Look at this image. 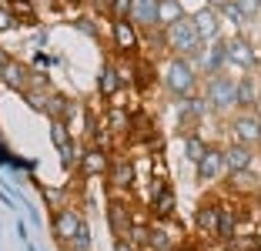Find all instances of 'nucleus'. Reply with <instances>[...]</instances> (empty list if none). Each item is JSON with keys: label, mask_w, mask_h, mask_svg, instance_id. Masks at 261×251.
Masks as SVG:
<instances>
[{"label": "nucleus", "mask_w": 261, "mask_h": 251, "mask_svg": "<svg viewBox=\"0 0 261 251\" xmlns=\"http://www.w3.org/2000/svg\"><path fill=\"white\" fill-rule=\"evenodd\" d=\"M258 91H261V81L254 74H238V107L234 111H258L261 104Z\"/></svg>", "instance_id": "17"}, {"label": "nucleus", "mask_w": 261, "mask_h": 251, "mask_svg": "<svg viewBox=\"0 0 261 251\" xmlns=\"http://www.w3.org/2000/svg\"><path fill=\"white\" fill-rule=\"evenodd\" d=\"M7 7L14 10V17H17V20H23V23H34V20H37L34 0H7Z\"/></svg>", "instance_id": "26"}, {"label": "nucleus", "mask_w": 261, "mask_h": 251, "mask_svg": "<svg viewBox=\"0 0 261 251\" xmlns=\"http://www.w3.org/2000/svg\"><path fill=\"white\" fill-rule=\"evenodd\" d=\"M17 17H14V10L7 7V4H0V34H10V31H17Z\"/></svg>", "instance_id": "29"}, {"label": "nucleus", "mask_w": 261, "mask_h": 251, "mask_svg": "<svg viewBox=\"0 0 261 251\" xmlns=\"http://www.w3.org/2000/svg\"><path fill=\"white\" fill-rule=\"evenodd\" d=\"M204 151H207V141H204V137H198V134H185V158L191 161V164H198Z\"/></svg>", "instance_id": "24"}, {"label": "nucleus", "mask_w": 261, "mask_h": 251, "mask_svg": "<svg viewBox=\"0 0 261 251\" xmlns=\"http://www.w3.org/2000/svg\"><path fill=\"white\" fill-rule=\"evenodd\" d=\"M185 17V7H181V0H164L161 10H158V34L164 31V27H171L174 20H181Z\"/></svg>", "instance_id": "23"}, {"label": "nucleus", "mask_w": 261, "mask_h": 251, "mask_svg": "<svg viewBox=\"0 0 261 251\" xmlns=\"http://www.w3.org/2000/svg\"><path fill=\"white\" fill-rule=\"evenodd\" d=\"M111 40H114V47L121 54L134 57L141 47V27L134 20H111Z\"/></svg>", "instance_id": "8"}, {"label": "nucleus", "mask_w": 261, "mask_h": 251, "mask_svg": "<svg viewBox=\"0 0 261 251\" xmlns=\"http://www.w3.org/2000/svg\"><path fill=\"white\" fill-rule=\"evenodd\" d=\"M124 91V81H121V70H117V64H104L97 74V94L100 97H114V94Z\"/></svg>", "instance_id": "21"}, {"label": "nucleus", "mask_w": 261, "mask_h": 251, "mask_svg": "<svg viewBox=\"0 0 261 251\" xmlns=\"http://www.w3.org/2000/svg\"><path fill=\"white\" fill-rule=\"evenodd\" d=\"M177 104V114H181V134H185V124H198V121H204L207 114H215L211 111V104H207V97H204V91H198V94H191V97H185V101H174Z\"/></svg>", "instance_id": "9"}, {"label": "nucleus", "mask_w": 261, "mask_h": 251, "mask_svg": "<svg viewBox=\"0 0 261 251\" xmlns=\"http://www.w3.org/2000/svg\"><path fill=\"white\" fill-rule=\"evenodd\" d=\"M198 87H201V74H198V67H194V61H188V57H171V61L164 64V91L174 101H185V97H191V94H198Z\"/></svg>", "instance_id": "2"}, {"label": "nucleus", "mask_w": 261, "mask_h": 251, "mask_svg": "<svg viewBox=\"0 0 261 251\" xmlns=\"http://www.w3.org/2000/svg\"><path fill=\"white\" fill-rule=\"evenodd\" d=\"M251 251H261V244H254V248H251Z\"/></svg>", "instance_id": "33"}, {"label": "nucleus", "mask_w": 261, "mask_h": 251, "mask_svg": "<svg viewBox=\"0 0 261 251\" xmlns=\"http://www.w3.org/2000/svg\"><path fill=\"white\" fill-rule=\"evenodd\" d=\"M108 17L111 20H130L134 17V0H108Z\"/></svg>", "instance_id": "27"}, {"label": "nucleus", "mask_w": 261, "mask_h": 251, "mask_svg": "<svg viewBox=\"0 0 261 251\" xmlns=\"http://www.w3.org/2000/svg\"><path fill=\"white\" fill-rule=\"evenodd\" d=\"M224 4H228V0H207L204 7H215V10H221V7H224Z\"/></svg>", "instance_id": "32"}, {"label": "nucleus", "mask_w": 261, "mask_h": 251, "mask_svg": "<svg viewBox=\"0 0 261 251\" xmlns=\"http://www.w3.org/2000/svg\"><path fill=\"white\" fill-rule=\"evenodd\" d=\"M108 221H111V231L114 238H127L130 235V224H134V214H130V205L121 198H114L108 205Z\"/></svg>", "instance_id": "16"}, {"label": "nucleus", "mask_w": 261, "mask_h": 251, "mask_svg": "<svg viewBox=\"0 0 261 251\" xmlns=\"http://www.w3.org/2000/svg\"><path fill=\"white\" fill-rule=\"evenodd\" d=\"M218 218H221V201H201L194 211V228L201 238H218Z\"/></svg>", "instance_id": "13"}, {"label": "nucleus", "mask_w": 261, "mask_h": 251, "mask_svg": "<svg viewBox=\"0 0 261 251\" xmlns=\"http://www.w3.org/2000/svg\"><path fill=\"white\" fill-rule=\"evenodd\" d=\"M104 128L111 131V134H130V131H134V114H130L127 107H114L111 104L108 111H104Z\"/></svg>", "instance_id": "20"}, {"label": "nucleus", "mask_w": 261, "mask_h": 251, "mask_svg": "<svg viewBox=\"0 0 261 251\" xmlns=\"http://www.w3.org/2000/svg\"><path fill=\"white\" fill-rule=\"evenodd\" d=\"M108 184L114 191H127L130 184H134V161H130V158H111Z\"/></svg>", "instance_id": "18"}, {"label": "nucleus", "mask_w": 261, "mask_h": 251, "mask_svg": "<svg viewBox=\"0 0 261 251\" xmlns=\"http://www.w3.org/2000/svg\"><path fill=\"white\" fill-rule=\"evenodd\" d=\"M221 174H224V154H221V147L207 144V151L201 154V161L194 164V178H198L201 184H211Z\"/></svg>", "instance_id": "10"}, {"label": "nucleus", "mask_w": 261, "mask_h": 251, "mask_svg": "<svg viewBox=\"0 0 261 251\" xmlns=\"http://www.w3.org/2000/svg\"><path fill=\"white\" fill-rule=\"evenodd\" d=\"M50 224H54V238H57V241H61V244H70L77 238V231L84 228L87 221H84V214L77 211V208H57Z\"/></svg>", "instance_id": "7"}, {"label": "nucleus", "mask_w": 261, "mask_h": 251, "mask_svg": "<svg viewBox=\"0 0 261 251\" xmlns=\"http://www.w3.org/2000/svg\"><path fill=\"white\" fill-rule=\"evenodd\" d=\"M218 14H221V20H231V23H248V17H245V10L238 7V4H234V0H228V4H224L221 10H218Z\"/></svg>", "instance_id": "28"}, {"label": "nucleus", "mask_w": 261, "mask_h": 251, "mask_svg": "<svg viewBox=\"0 0 261 251\" xmlns=\"http://www.w3.org/2000/svg\"><path fill=\"white\" fill-rule=\"evenodd\" d=\"M258 81H261V77H258ZM258 97H261V91H258ZM258 107H261V104H258Z\"/></svg>", "instance_id": "34"}, {"label": "nucleus", "mask_w": 261, "mask_h": 251, "mask_svg": "<svg viewBox=\"0 0 261 251\" xmlns=\"http://www.w3.org/2000/svg\"><path fill=\"white\" fill-rule=\"evenodd\" d=\"M191 20H194V31H198V37L204 40V44H211V40H218L221 37V14H218L215 7H201L198 14H191Z\"/></svg>", "instance_id": "14"}, {"label": "nucleus", "mask_w": 261, "mask_h": 251, "mask_svg": "<svg viewBox=\"0 0 261 251\" xmlns=\"http://www.w3.org/2000/svg\"><path fill=\"white\" fill-rule=\"evenodd\" d=\"M50 141H54L57 151H64V147L74 144V137H70V128L64 121H50Z\"/></svg>", "instance_id": "25"}, {"label": "nucleus", "mask_w": 261, "mask_h": 251, "mask_svg": "<svg viewBox=\"0 0 261 251\" xmlns=\"http://www.w3.org/2000/svg\"><path fill=\"white\" fill-rule=\"evenodd\" d=\"M228 131H231V141L258 147L261 144V114L258 111H238V114L228 121Z\"/></svg>", "instance_id": "5"}, {"label": "nucleus", "mask_w": 261, "mask_h": 251, "mask_svg": "<svg viewBox=\"0 0 261 251\" xmlns=\"http://www.w3.org/2000/svg\"><path fill=\"white\" fill-rule=\"evenodd\" d=\"M0 81L7 84L10 91L27 94V87H31V70L23 67L20 61H14V57H4V61H0Z\"/></svg>", "instance_id": "12"}, {"label": "nucleus", "mask_w": 261, "mask_h": 251, "mask_svg": "<svg viewBox=\"0 0 261 251\" xmlns=\"http://www.w3.org/2000/svg\"><path fill=\"white\" fill-rule=\"evenodd\" d=\"M234 238H238V211H234V205H224V201H221V218H218V241L234 244Z\"/></svg>", "instance_id": "22"}, {"label": "nucleus", "mask_w": 261, "mask_h": 251, "mask_svg": "<svg viewBox=\"0 0 261 251\" xmlns=\"http://www.w3.org/2000/svg\"><path fill=\"white\" fill-rule=\"evenodd\" d=\"M234 4H238V7L245 10V17H248V20H254V17L261 14V0H234Z\"/></svg>", "instance_id": "30"}, {"label": "nucleus", "mask_w": 261, "mask_h": 251, "mask_svg": "<svg viewBox=\"0 0 261 251\" xmlns=\"http://www.w3.org/2000/svg\"><path fill=\"white\" fill-rule=\"evenodd\" d=\"M221 154H224V174L251 171V164H254V147L238 144V141H231L228 147H221Z\"/></svg>", "instance_id": "11"}, {"label": "nucleus", "mask_w": 261, "mask_h": 251, "mask_svg": "<svg viewBox=\"0 0 261 251\" xmlns=\"http://www.w3.org/2000/svg\"><path fill=\"white\" fill-rule=\"evenodd\" d=\"M204 97L211 104L215 114H224V111H234L238 107V77L234 74H215L204 81Z\"/></svg>", "instance_id": "3"}, {"label": "nucleus", "mask_w": 261, "mask_h": 251, "mask_svg": "<svg viewBox=\"0 0 261 251\" xmlns=\"http://www.w3.org/2000/svg\"><path fill=\"white\" fill-rule=\"evenodd\" d=\"M161 44L168 47L171 57H188V61H194L198 51L204 47V40H201L198 31H194L191 14H185L181 20H174L171 27H164V31H161Z\"/></svg>", "instance_id": "1"}, {"label": "nucleus", "mask_w": 261, "mask_h": 251, "mask_svg": "<svg viewBox=\"0 0 261 251\" xmlns=\"http://www.w3.org/2000/svg\"><path fill=\"white\" fill-rule=\"evenodd\" d=\"M228 67L238 70V74H251V70L258 67V51H254V44L248 37H241V34H234V37L228 40Z\"/></svg>", "instance_id": "6"}, {"label": "nucleus", "mask_w": 261, "mask_h": 251, "mask_svg": "<svg viewBox=\"0 0 261 251\" xmlns=\"http://www.w3.org/2000/svg\"><path fill=\"white\" fill-rule=\"evenodd\" d=\"M194 67H198L201 77H215V74H224L228 70V40L218 37L211 44H204L194 57Z\"/></svg>", "instance_id": "4"}, {"label": "nucleus", "mask_w": 261, "mask_h": 251, "mask_svg": "<svg viewBox=\"0 0 261 251\" xmlns=\"http://www.w3.org/2000/svg\"><path fill=\"white\" fill-rule=\"evenodd\" d=\"M108 167H111V151H100V147H87L84 154H81V164H77V171L84 178H108Z\"/></svg>", "instance_id": "15"}, {"label": "nucleus", "mask_w": 261, "mask_h": 251, "mask_svg": "<svg viewBox=\"0 0 261 251\" xmlns=\"http://www.w3.org/2000/svg\"><path fill=\"white\" fill-rule=\"evenodd\" d=\"M164 0H134V17L130 20L138 23L141 31H158V10H161Z\"/></svg>", "instance_id": "19"}, {"label": "nucleus", "mask_w": 261, "mask_h": 251, "mask_svg": "<svg viewBox=\"0 0 261 251\" xmlns=\"http://www.w3.org/2000/svg\"><path fill=\"white\" fill-rule=\"evenodd\" d=\"M114 251H141L138 244H130L127 238H114Z\"/></svg>", "instance_id": "31"}]
</instances>
